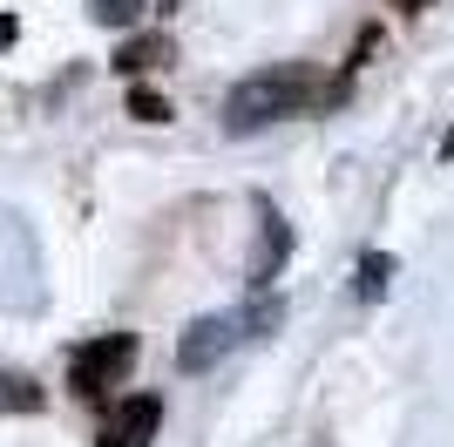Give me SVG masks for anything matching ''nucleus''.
Listing matches in <instances>:
<instances>
[{"label": "nucleus", "mask_w": 454, "mask_h": 447, "mask_svg": "<svg viewBox=\"0 0 454 447\" xmlns=\"http://www.w3.org/2000/svg\"><path fill=\"white\" fill-rule=\"evenodd\" d=\"M129 366H136V339L129 333H102V339H89V346L68 359V387H75L82 400H102L109 387H122Z\"/></svg>", "instance_id": "nucleus-3"}, {"label": "nucleus", "mask_w": 454, "mask_h": 447, "mask_svg": "<svg viewBox=\"0 0 454 447\" xmlns=\"http://www.w3.org/2000/svg\"><path fill=\"white\" fill-rule=\"evenodd\" d=\"M265 325H278V298H271V305H251V312L197 318V325L176 339V366H184V372H210L224 353H238V346H245V339H258Z\"/></svg>", "instance_id": "nucleus-2"}, {"label": "nucleus", "mask_w": 454, "mask_h": 447, "mask_svg": "<svg viewBox=\"0 0 454 447\" xmlns=\"http://www.w3.org/2000/svg\"><path fill=\"white\" fill-rule=\"evenodd\" d=\"M156 427H163V400L156 393H129L122 407L109 413V427H102V447H150Z\"/></svg>", "instance_id": "nucleus-4"}, {"label": "nucleus", "mask_w": 454, "mask_h": 447, "mask_svg": "<svg viewBox=\"0 0 454 447\" xmlns=\"http://www.w3.org/2000/svg\"><path fill=\"white\" fill-rule=\"evenodd\" d=\"M387 7H400V14H427L434 0H387Z\"/></svg>", "instance_id": "nucleus-11"}, {"label": "nucleus", "mask_w": 454, "mask_h": 447, "mask_svg": "<svg viewBox=\"0 0 454 447\" xmlns=\"http://www.w3.org/2000/svg\"><path fill=\"white\" fill-rule=\"evenodd\" d=\"M20 35V27H14V20H7V14H0V48H7V41H14Z\"/></svg>", "instance_id": "nucleus-12"}, {"label": "nucleus", "mask_w": 454, "mask_h": 447, "mask_svg": "<svg viewBox=\"0 0 454 447\" xmlns=\"http://www.w3.org/2000/svg\"><path fill=\"white\" fill-rule=\"evenodd\" d=\"M143 7H150V0H89V14L102 20V27H136Z\"/></svg>", "instance_id": "nucleus-8"}, {"label": "nucleus", "mask_w": 454, "mask_h": 447, "mask_svg": "<svg viewBox=\"0 0 454 447\" xmlns=\"http://www.w3.org/2000/svg\"><path fill=\"white\" fill-rule=\"evenodd\" d=\"M441 149H448V156H454V129H448V143H441Z\"/></svg>", "instance_id": "nucleus-13"}, {"label": "nucleus", "mask_w": 454, "mask_h": 447, "mask_svg": "<svg viewBox=\"0 0 454 447\" xmlns=\"http://www.w3.org/2000/svg\"><path fill=\"white\" fill-rule=\"evenodd\" d=\"M271 231H265V244H258V264H251V285H271L278 278V264H285V251H292V231H285V217L271 210Z\"/></svg>", "instance_id": "nucleus-6"}, {"label": "nucleus", "mask_w": 454, "mask_h": 447, "mask_svg": "<svg viewBox=\"0 0 454 447\" xmlns=\"http://www.w3.org/2000/svg\"><path fill=\"white\" fill-rule=\"evenodd\" d=\"M129 115H136V122H170V102H163L156 89H143V82H136V89H129Z\"/></svg>", "instance_id": "nucleus-9"}, {"label": "nucleus", "mask_w": 454, "mask_h": 447, "mask_svg": "<svg viewBox=\"0 0 454 447\" xmlns=\"http://www.w3.org/2000/svg\"><path fill=\"white\" fill-rule=\"evenodd\" d=\"M333 95H340V89H325L319 68H305V61H278V68L245 74V82L224 95V129L231 136H258V129H271V122H285V115L333 102Z\"/></svg>", "instance_id": "nucleus-1"}, {"label": "nucleus", "mask_w": 454, "mask_h": 447, "mask_svg": "<svg viewBox=\"0 0 454 447\" xmlns=\"http://www.w3.org/2000/svg\"><path fill=\"white\" fill-rule=\"evenodd\" d=\"M41 400H48V393H41L27 372H0V407L7 413H41Z\"/></svg>", "instance_id": "nucleus-7"}, {"label": "nucleus", "mask_w": 454, "mask_h": 447, "mask_svg": "<svg viewBox=\"0 0 454 447\" xmlns=\"http://www.w3.org/2000/svg\"><path fill=\"white\" fill-rule=\"evenodd\" d=\"M387 278H394V258H366V264H360V298L387 292Z\"/></svg>", "instance_id": "nucleus-10"}, {"label": "nucleus", "mask_w": 454, "mask_h": 447, "mask_svg": "<svg viewBox=\"0 0 454 447\" xmlns=\"http://www.w3.org/2000/svg\"><path fill=\"white\" fill-rule=\"evenodd\" d=\"M170 35H129L122 48H115V68L122 74H150V68H170Z\"/></svg>", "instance_id": "nucleus-5"}]
</instances>
